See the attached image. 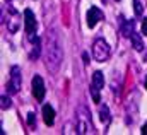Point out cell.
I'll return each mask as SVG.
<instances>
[{
  "label": "cell",
  "instance_id": "6da1fadb",
  "mask_svg": "<svg viewBox=\"0 0 147 135\" xmlns=\"http://www.w3.org/2000/svg\"><path fill=\"white\" fill-rule=\"evenodd\" d=\"M63 62V48L62 39L57 29H50L46 33V46H45V65L51 74H57Z\"/></svg>",
  "mask_w": 147,
  "mask_h": 135
},
{
  "label": "cell",
  "instance_id": "7a4b0ae2",
  "mask_svg": "<svg viewBox=\"0 0 147 135\" xmlns=\"http://www.w3.org/2000/svg\"><path fill=\"white\" fill-rule=\"evenodd\" d=\"M75 120H77V134H89L94 130L92 120H91V111L86 104H80L77 108Z\"/></svg>",
  "mask_w": 147,
  "mask_h": 135
},
{
  "label": "cell",
  "instance_id": "3957f363",
  "mask_svg": "<svg viewBox=\"0 0 147 135\" xmlns=\"http://www.w3.org/2000/svg\"><path fill=\"white\" fill-rule=\"evenodd\" d=\"M111 55V50L108 46V43L103 39V38H98L92 45V57L98 60V62H106Z\"/></svg>",
  "mask_w": 147,
  "mask_h": 135
},
{
  "label": "cell",
  "instance_id": "277c9868",
  "mask_svg": "<svg viewBox=\"0 0 147 135\" xmlns=\"http://www.w3.org/2000/svg\"><path fill=\"white\" fill-rule=\"evenodd\" d=\"M21 82H22V77H21V68L17 65H12L10 68V79L7 82V91L9 94H17L19 89H21Z\"/></svg>",
  "mask_w": 147,
  "mask_h": 135
},
{
  "label": "cell",
  "instance_id": "5b68a950",
  "mask_svg": "<svg viewBox=\"0 0 147 135\" xmlns=\"http://www.w3.org/2000/svg\"><path fill=\"white\" fill-rule=\"evenodd\" d=\"M105 86V77H103V72H94L92 74V84H91V94H92V101L99 103L101 98H99V91L103 89Z\"/></svg>",
  "mask_w": 147,
  "mask_h": 135
},
{
  "label": "cell",
  "instance_id": "8992f818",
  "mask_svg": "<svg viewBox=\"0 0 147 135\" xmlns=\"http://www.w3.org/2000/svg\"><path fill=\"white\" fill-rule=\"evenodd\" d=\"M7 10H9V14H7V29H9L10 33H16V31L19 29L21 17H19L17 10H16L12 5H9V7H7Z\"/></svg>",
  "mask_w": 147,
  "mask_h": 135
},
{
  "label": "cell",
  "instance_id": "52a82bcc",
  "mask_svg": "<svg viewBox=\"0 0 147 135\" xmlns=\"http://www.w3.org/2000/svg\"><path fill=\"white\" fill-rule=\"evenodd\" d=\"M31 87H33V96L36 98L38 101H43L46 89H45V82H43V77H41V75H34V77H33Z\"/></svg>",
  "mask_w": 147,
  "mask_h": 135
},
{
  "label": "cell",
  "instance_id": "ba28073f",
  "mask_svg": "<svg viewBox=\"0 0 147 135\" xmlns=\"http://www.w3.org/2000/svg\"><path fill=\"white\" fill-rule=\"evenodd\" d=\"M36 28H38V22H36V17L33 14L31 9H26L24 10V29L28 34H33L36 33Z\"/></svg>",
  "mask_w": 147,
  "mask_h": 135
},
{
  "label": "cell",
  "instance_id": "9c48e42d",
  "mask_svg": "<svg viewBox=\"0 0 147 135\" xmlns=\"http://www.w3.org/2000/svg\"><path fill=\"white\" fill-rule=\"evenodd\" d=\"M103 17H105V16H103V12H101L98 7H91V9L87 10V17H86V19H87V26H89V28H94Z\"/></svg>",
  "mask_w": 147,
  "mask_h": 135
},
{
  "label": "cell",
  "instance_id": "30bf717a",
  "mask_svg": "<svg viewBox=\"0 0 147 135\" xmlns=\"http://www.w3.org/2000/svg\"><path fill=\"white\" fill-rule=\"evenodd\" d=\"M29 41H31V48H29V58L31 60H36L41 53V41L38 36H33L29 34Z\"/></svg>",
  "mask_w": 147,
  "mask_h": 135
},
{
  "label": "cell",
  "instance_id": "8fae6325",
  "mask_svg": "<svg viewBox=\"0 0 147 135\" xmlns=\"http://www.w3.org/2000/svg\"><path fill=\"white\" fill-rule=\"evenodd\" d=\"M43 120L48 127H51L55 123V109L50 106V104H45L43 106Z\"/></svg>",
  "mask_w": 147,
  "mask_h": 135
},
{
  "label": "cell",
  "instance_id": "7c38bea8",
  "mask_svg": "<svg viewBox=\"0 0 147 135\" xmlns=\"http://www.w3.org/2000/svg\"><path fill=\"white\" fill-rule=\"evenodd\" d=\"M99 118H101V123H103L105 127H108V125H110L111 116H110V109H108V106H106V104L99 106Z\"/></svg>",
  "mask_w": 147,
  "mask_h": 135
},
{
  "label": "cell",
  "instance_id": "4fadbf2b",
  "mask_svg": "<svg viewBox=\"0 0 147 135\" xmlns=\"http://www.w3.org/2000/svg\"><path fill=\"white\" fill-rule=\"evenodd\" d=\"M134 33V21H121V34L130 38Z\"/></svg>",
  "mask_w": 147,
  "mask_h": 135
},
{
  "label": "cell",
  "instance_id": "5bb4252c",
  "mask_svg": "<svg viewBox=\"0 0 147 135\" xmlns=\"http://www.w3.org/2000/svg\"><path fill=\"white\" fill-rule=\"evenodd\" d=\"M130 39H132V45H134V48H135L137 51L144 50V43H142V38H140V34L132 33V36H130Z\"/></svg>",
  "mask_w": 147,
  "mask_h": 135
},
{
  "label": "cell",
  "instance_id": "9a60e30c",
  "mask_svg": "<svg viewBox=\"0 0 147 135\" xmlns=\"http://www.w3.org/2000/svg\"><path fill=\"white\" fill-rule=\"evenodd\" d=\"M134 10H135V16H142L144 14V5H142V0H134Z\"/></svg>",
  "mask_w": 147,
  "mask_h": 135
},
{
  "label": "cell",
  "instance_id": "2e32d148",
  "mask_svg": "<svg viewBox=\"0 0 147 135\" xmlns=\"http://www.w3.org/2000/svg\"><path fill=\"white\" fill-rule=\"evenodd\" d=\"M28 125L33 128V127H36V116H34V113H29L28 115Z\"/></svg>",
  "mask_w": 147,
  "mask_h": 135
},
{
  "label": "cell",
  "instance_id": "e0dca14e",
  "mask_svg": "<svg viewBox=\"0 0 147 135\" xmlns=\"http://www.w3.org/2000/svg\"><path fill=\"white\" fill-rule=\"evenodd\" d=\"M9 108H10V99L3 94L2 96V109H9Z\"/></svg>",
  "mask_w": 147,
  "mask_h": 135
},
{
  "label": "cell",
  "instance_id": "ac0fdd59",
  "mask_svg": "<svg viewBox=\"0 0 147 135\" xmlns=\"http://www.w3.org/2000/svg\"><path fill=\"white\" fill-rule=\"evenodd\" d=\"M142 33L147 36V19H144V21H142Z\"/></svg>",
  "mask_w": 147,
  "mask_h": 135
},
{
  "label": "cell",
  "instance_id": "d6986e66",
  "mask_svg": "<svg viewBox=\"0 0 147 135\" xmlns=\"http://www.w3.org/2000/svg\"><path fill=\"white\" fill-rule=\"evenodd\" d=\"M142 135H147V123L142 127Z\"/></svg>",
  "mask_w": 147,
  "mask_h": 135
},
{
  "label": "cell",
  "instance_id": "ffe728a7",
  "mask_svg": "<svg viewBox=\"0 0 147 135\" xmlns=\"http://www.w3.org/2000/svg\"><path fill=\"white\" fill-rule=\"evenodd\" d=\"M146 89H147V77H146Z\"/></svg>",
  "mask_w": 147,
  "mask_h": 135
}]
</instances>
